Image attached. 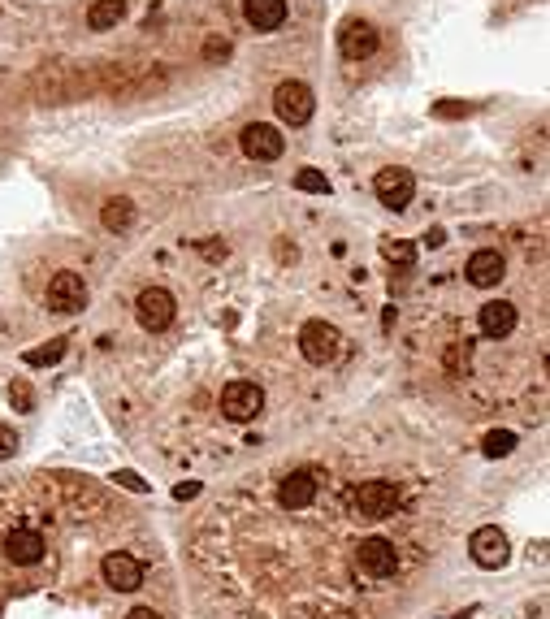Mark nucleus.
Returning <instances> with one entry per match:
<instances>
[{"instance_id": "obj_26", "label": "nucleus", "mask_w": 550, "mask_h": 619, "mask_svg": "<svg viewBox=\"0 0 550 619\" xmlns=\"http://www.w3.org/2000/svg\"><path fill=\"white\" fill-rule=\"evenodd\" d=\"M199 256H204V261H226L230 247L226 243H217V238H204V243H199Z\"/></svg>"}, {"instance_id": "obj_20", "label": "nucleus", "mask_w": 550, "mask_h": 619, "mask_svg": "<svg viewBox=\"0 0 550 619\" xmlns=\"http://www.w3.org/2000/svg\"><path fill=\"white\" fill-rule=\"evenodd\" d=\"M65 347H69L65 338H53V342H44V347L27 351V356H22V364H27V368H48V364H57V359L65 356Z\"/></svg>"}, {"instance_id": "obj_6", "label": "nucleus", "mask_w": 550, "mask_h": 619, "mask_svg": "<svg viewBox=\"0 0 550 619\" xmlns=\"http://www.w3.org/2000/svg\"><path fill=\"white\" fill-rule=\"evenodd\" d=\"M468 551H473V559H477V567H486V572H498V567L512 559V546H507L503 528H494V524H486V528L473 533Z\"/></svg>"}, {"instance_id": "obj_29", "label": "nucleus", "mask_w": 550, "mask_h": 619, "mask_svg": "<svg viewBox=\"0 0 550 619\" xmlns=\"http://www.w3.org/2000/svg\"><path fill=\"white\" fill-rule=\"evenodd\" d=\"M433 113H438V117H464V113H473V109H468V104H459V100H438V104H433Z\"/></svg>"}, {"instance_id": "obj_12", "label": "nucleus", "mask_w": 550, "mask_h": 619, "mask_svg": "<svg viewBox=\"0 0 550 619\" xmlns=\"http://www.w3.org/2000/svg\"><path fill=\"white\" fill-rule=\"evenodd\" d=\"M243 152L252 157V161H278L282 152H287V139L278 126H264V122H252L247 131H243Z\"/></svg>"}, {"instance_id": "obj_5", "label": "nucleus", "mask_w": 550, "mask_h": 619, "mask_svg": "<svg viewBox=\"0 0 550 619\" xmlns=\"http://www.w3.org/2000/svg\"><path fill=\"white\" fill-rule=\"evenodd\" d=\"M377 27L373 22H364V18H347L343 27H338V52L347 57V61H364V57H373L377 52Z\"/></svg>"}, {"instance_id": "obj_19", "label": "nucleus", "mask_w": 550, "mask_h": 619, "mask_svg": "<svg viewBox=\"0 0 550 619\" xmlns=\"http://www.w3.org/2000/svg\"><path fill=\"white\" fill-rule=\"evenodd\" d=\"M100 221H104V229L122 234V229H130V221H134V204H130L126 196L104 199V208H100Z\"/></svg>"}, {"instance_id": "obj_27", "label": "nucleus", "mask_w": 550, "mask_h": 619, "mask_svg": "<svg viewBox=\"0 0 550 619\" xmlns=\"http://www.w3.org/2000/svg\"><path fill=\"white\" fill-rule=\"evenodd\" d=\"M18 455V433H13V424H0V459Z\"/></svg>"}, {"instance_id": "obj_13", "label": "nucleus", "mask_w": 550, "mask_h": 619, "mask_svg": "<svg viewBox=\"0 0 550 619\" xmlns=\"http://www.w3.org/2000/svg\"><path fill=\"white\" fill-rule=\"evenodd\" d=\"M4 554H9V563H18V567H35V563L44 559V537H39L35 528H13V533L4 537Z\"/></svg>"}, {"instance_id": "obj_31", "label": "nucleus", "mask_w": 550, "mask_h": 619, "mask_svg": "<svg viewBox=\"0 0 550 619\" xmlns=\"http://www.w3.org/2000/svg\"><path fill=\"white\" fill-rule=\"evenodd\" d=\"M126 619H161V615H157V611H152V607H134V611H130Z\"/></svg>"}, {"instance_id": "obj_30", "label": "nucleus", "mask_w": 550, "mask_h": 619, "mask_svg": "<svg viewBox=\"0 0 550 619\" xmlns=\"http://www.w3.org/2000/svg\"><path fill=\"white\" fill-rule=\"evenodd\" d=\"M199 494V481H182V486H174V498L178 502H187V498H195Z\"/></svg>"}, {"instance_id": "obj_2", "label": "nucleus", "mask_w": 550, "mask_h": 619, "mask_svg": "<svg viewBox=\"0 0 550 619\" xmlns=\"http://www.w3.org/2000/svg\"><path fill=\"white\" fill-rule=\"evenodd\" d=\"M299 351L308 364H334L343 356V334L329 326V321H308L299 329Z\"/></svg>"}, {"instance_id": "obj_4", "label": "nucleus", "mask_w": 550, "mask_h": 619, "mask_svg": "<svg viewBox=\"0 0 550 619\" xmlns=\"http://www.w3.org/2000/svg\"><path fill=\"white\" fill-rule=\"evenodd\" d=\"M174 312H178V303H174V294L165 291V286H148V291H139V299H134L139 326L152 329V334H157V329H169Z\"/></svg>"}, {"instance_id": "obj_11", "label": "nucleus", "mask_w": 550, "mask_h": 619, "mask_svg": "<svg viewBox=\"0 0 550 619\" xmlns=\"http://www.w3.org/2000/svg\"><path fill=\"white\" fill-rule=\"evenodd\" d=\"M100 576H104V585L117 589V593H134V589L143 585V567H139V559L134 554H104V567H100Z\"/></svg>"}, {"instance_id": "obj_23", "label": "nucleus", "mask_w": 550, "mask_h": 619, "mask_svg": "<svg viewBox=\"0 0 550 619\" xmlns=\"http://www.w3.org/2000/svg\"><path fill=\"white\" fill-rule=\"evenodd\" d=\"M382 256H386L390 264H399V269H408V264L417 261V247H412L408 238H390V243H382Z\"/></svg>"}, {"instance_id": "obj_14", "label": "nucleus", "mask_w": 550, "mask_h": 619, "mask_svg": "<svg viewBox=\"0 0 550 619\" xmlns=\"http://www.w3.org/2000/svg\"><path fill=\"white\" fill-rule=\"evenodd\" d=\"M243 18L252 31H278L287 22V0H243Z\"/></svg>"}, {"instance_id": "obj_18", "label": "nucleus", "mask_w": 550, "mask_h": 619, "mask_svg": "<svg viewBox=\"0 0 550 619\" xmlns=\"http://www.w3.org/2000/svg\"><path fill=\"white\" fill-rule=\"evenodd\" d=\"M122 18H126V0H92V9H87V27L92 31H109Z\"/></svg>"}, {"instance_id": "obj_17", "label": "nucleus", "mask_w": 550, "mask_h": 619, "mask_svg": "<svg viewBox=\"0 0 550 619\" xmlns=\"http://www.w3.org/2000/svg\"><path fill=\"white\" fill-rule=\"evenodd\" d=\"M312 498H317V481H312L308 472H291V477L278 486V502H282L287 511H303V507H312Z\"/></svg>"}, {"instance_id": "obj_1", "label": "nucleus", "mask_w": 550, "mask_h": 619, "mask_svg": "<svg viewBox=\"0 0 550 619\" xmlns=\"http://www.w3.org/2000/svg\"><path fill=\"white\" fill-rule=\"evenodd\" d=\"M273 109H278V117H282L287 126H308V122H312V109H317L312 87H308V83H299V78L278 83V92H273Z\"/></svg>"}, {"instance_id": "obj_32", "label": "nucleus", "mask_w": 550, "mask_h": 619, "mask_svg": "<svg viewBox=\"0 0 550 619\" xmlns=\"http://www.w3.org/2000/svg\"><path fill=\"white\" fill-rule=\"evenodd\" d=\"M442 238H447L442 229H429V234H425V243H429V247H442Z\"/></svg>"}, {"instance_id": "obj_28", "label": "nucleus", "mask_w": 550, "mask_h": 619, "mask_svg": "<svg viewBox=\"0 0 550 619\" xmlns=\"http://www.w3.org/2000/svg\"><path fill=\"white\" fill-rule=\"evenodd\" d=\"M9 403H13V407H18V412H31V407H35V394L27 390V386H22V382H18V386H13V390H9Z\"/></svg>"}, {"instance_id": "obj_24", "label": "nucleus", "mask_w": 550, "mask_h": 619, "mask_svg": "<svg viewBox=\"0 0 550 619\" xmlns=\"http://www.w3.org/2000/svg\"><path fill=\"white\" fill-rule=\"evenodd\" d=\"M113 481H117V486L122 489H130V494H148V481H143V477H139V472H130V468H122V472H113Z\"/></svg>"}, {"instance_id": "obj_10", "label": "nucleus", "mask_w": 550, "mask_h": 619, "mask_svg": "<svg viewBox=\"0 0 550 619\" xmlns=\"http://www.w3.org/2000/svg\"><path fill=\"white\" fill-rule=\"evenodd\" d=\"M87 303V282L74 273V269H61L53 282H48V308L53 312H78Z\"/></svg>"}, {"instance_id": "obj_21", "label": "nucleus", "mask_w": 550, "mask_h": 619, "mask_svg": "<svg viewBox=\"0 0 550 619\" xmlns=\"http://www.w3.org/2000/svg\"><path fill=\"white\" fill-rule=\"evenodd\" d=\"M481 451H486L489 459H507L516 451V433H512V429H494V433H486Z\"/></svg>"}, {"instance_id": "obj_16", "label": "nucleus", "mask_w": 550, "mask_h": 619, "mask_svg": "<svg viewBox=\"0 0 550 619\" xmlns=\"http://www.w3.org/2000/svg\"><path fill=\"white\" fill-rule=\"evenodd\" d=\"M477 321H481V334H486V338H507V334L516 329V303H507V299H489Z\"/></svg>"}, {"instance_id": "obj_9", "label": "nucleus", "mask_w": 550, "mask_h": 619, "mask_svg": "<svg viewBox=\"0 0 550 619\" xmlns=\"http://www.w3.org/2000/svg\"><path fill=\"white\" fill-rule=\"evenodd\" d=\"M356 563L364 576H373V581H386L390 572L399 567V554H394V546H390L386 537H364L356 551Z\"/></svg>"}, {"instance_id": "obj_22", "label": "nucleus", "mask_w": 550, "mask_h": 619, "mask_svg": "<svg viewBox=\"0 0 550 619\" xmlns=\"http://www.w3.org/2000/svg\"><path fill=\"white\" fill-rule=\"evenodd\" d=\"M295 187H299L303 196H329V178H325L321 169H299V173H295Z\"/></svg>"}, {"instance_id": "obj_8", "label": "nucleus", "mask_w": 550, "mask_h": 619, "mask_svg": "<svg viewBox=\"0 0 550 619\" xmlns=\"http://www.w3.org/2000/svg\"><path fill=\"white\" fill-rule=\"evenodd\" d=\"M394 507H399V486L390 481H364L356 489V511L364 520H386Z\"/></svg>"}, {"instance_id": "obj_7", "label": "nucleus", "mask_w": 550, "mask_h": 619, "mask_svg": "<svg viewBox=\"0 0 550 619\" xmlns=\"http://www.w3.org/2000/svg\"><path fill=\"white\" fill-rule=\"evenodd\" d=\"M373 191H377V199H382L386 208H408L412 196H417V178H412L408 169L390 165V169H382V173L373 178Z\"/></svg>"}, {"instance_id": "obj_15", "label": "nucleus", "mask_w": 550, "mask_h": 619, "mask_svg": "<svg viewBox=\"0 0 550 619\" xmlns=\"http://www.w3.org/2000/svg\"><path fill=\"white\" fill-rule=\"evenodd\" d=\"M503 273H507V261H503L494 247L473 252V261H468V282H473V286H498Z\"/></svg>"}, {"instance_id": "obj_3", "label": "nucleus", "mask_w": 550, "mask_h": 619, "mask_svg": "<svg viewBox=\"0 0 550 619\" xmlns=\"http://www.w3.org/2000/svg\"><path fill=\"white\" fill-rule=\"evenodd\" d=\"M260 407H264V390H260L256 382H230L226 390H222V416L234 424L256 421Z\"/></svg>"}, {"instance_id": "obj_25", "label": "nucleus", "mask_w": 550, "mask_h": 619, "mask_svg": "<svg viewBox=\"0 0 550 619\" xmlns=\"http://www.w3.org/2000/svg\"><path fill=\"white\" fill-rule=\"evenodd\" d=\"M226 57H230V39L213 35V39L204 44V61H226Z\"/></svg>"}]
</instances>
